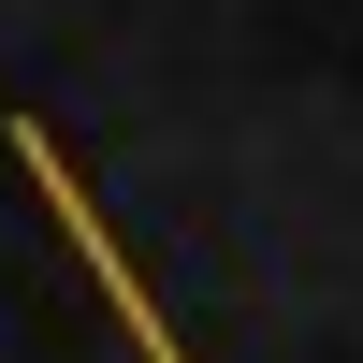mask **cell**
I'll return each mask as SVG.
<instances>
[{"instance_id":"obj_1","label":"cell","mask_w":363,"mask_h":363,"mask_svg":"<svg viewBox=\"0 0 363 363\" xmlns=\"http://www.w3.org/2000/svg\"><path fill=\"white\" fill-rule=\"evenodd\" d=\"M29 174H44V189H58V233H73V247H87V277H102L116 306H131V335H145V363H189V349H174V320H160V306H145V291H131V262L102 247V218H87V189H73V174H58V145H29Z\"/></svg>"}]
</instances>
